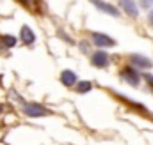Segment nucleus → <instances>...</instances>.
<instances>
[{
  "label": "nucleus",
  "mask_w": 153,
  "mask_h": 145,
  "mask_svg": "<svg viewBox=\"0 0 153 145\" xmlns=\"http://www.w3.org/2000/svg\"><path fill=\"white\" fill-rule=\"evenodd\" d=\"M130 62H132L134 67H139V69H152L153 67L152 60L148 57H144V55H139V53L130 55Z\"/></svg>",
  "instance_id": "5"
},
{
  "label": "nucleus",
  "mask_w": 153,
  "mask_h": 145,
  "mask_svg": "<svg viewBox=\"0 0 153 145\" xmlns=\"http://www.w3.org/2000/svg\"><path fill=\"white\" fill-rule=\"evenodd\" d=\"M100 11H103V12H107V14H111V16H114V18H117L119 16V9L117 7H114L112 4H109V2H103V0H94L93 2Z\"/></svg>",
  "instance_id": "7"
},
{
  "label": "nucleus",
  "mask_w": 153,
  "mask_h": 145,
  "mask_svg": "<svg viewBox=\"0 0 153 145\" xmlns=\"http://www.w3.org/2000/svg\"><path fill=\"white\" fill-rule=\"evenodd\" d=\"M61 83L64 87H73V85H76V74L73 71H70V69L62 71L61 72Z\"/></svg>",
  "instance_id": "8"
},
{
  "label": "nucleus",
  "mask_w": 153,
  "mask_h": 145,
  "mask_svg": "<svg viewBox=\"0 0 153 145\" xmlns=\"http://www.w3.org/2000/svg\"><path fill=\"white\" fill-rule=\"evenodd\" d=\"M121 78H123L126 83L134 85V87H137L139 81H141V74L137 72V69H135L134 66H126V67H123V69H121Z\"/></svg>",
  "instance_id": "2"
},
{
  "label": "nucleus",
  "mask_w": 153,
  "mask_h": 145,
  "mask_svg": "<svg viewBox=\"0 0 153 145\" xmlns=\"http://www.w3.org/2000/svg\"><path fill=\"white\" fill-rule=\"evenodd\" d=\"M93 89V83L91 81H76V92L78 94H85Z\"/></svg>",
  "instance_id": "11"
},
{
  "label": "nucleus",
  "mask_w": 153,
  "mask_h": 145,
  "mask_svg": "<svg viewBox=\"0 0 153 145\" xmlns=\"http://www.w3.org/2000/svg\"><path fill=\"white\" fill-rule=\"evenodd\" d=\"M91 64H93L94 67H100V69H103V67H107V66L111 64V57H109L105 51L98 50V51H94V53L91 55Z\"/></svg>",
  "instance_id": "4"
},
{
  "label": "nucleus",
  "mask_w": 153,
  "mask_h": 145,
  "mask_svg": "<svg viewBox=\"0 0 153 145\" xmlns=\"http://www.w3.org/2000/svg\"><path fill=\"white\" fill-rule=\"evenodd\" d=\"M20 36H22V41H23L25 44H32V42L36 41V36H34L32 29H30V27H27V25H23V27H22Z\"/></svg>",
  "instance_id": "9"
},
{
  "label": "nucleus",
  "mask_w": 153,
  "mask_h": 145,
  "mask_svg": "<svg viewBox=\"0 0 153 145\" xmlns=\"http://www.w3.org/2000/svg\"><path fill=\"white\" fill-rule=\"evenodd\" d=\"M93 42L98 46V48H112L116 46V39H112L107 34H102V32H93Z\"/></svg>",
  "instance_id": "3"
},
{
  "label": "nucleus",
  "mask_w": 153,
  "mask_h": 145,
  "mask_svg": "<svg viewBox=\"0 0 153 145\" xmlns=\"http://www.w3.org/2000/svg\"><path fill=\"white\" fill-rule=\"evenodd\" d=\"M152 90H153V89H152Z\"/></svg>",
  "instance_id": "12"
},
{
  "label": "nucleus",
  "mask_w": 153,
  "mask_h": 145,
  "mask_svg": "<svg viewBox=\"0 0 153 145\" xmlns=\"http://www.w3.org/2000/svg\"><path fill=\"white\" fill-rule=\"evenodd\" d=\"M117 2H119V7L126 12V16H130V18H137L139 9H137V5H135L134 0H117Z\"/></svg>",
  "instance_id": "6"
},
{
  "label": "nucleus",
  "mask_w": 153,
  "mask_h": 145,
  "mask_svg": "<svg viewBox=\"0 0 153 145\" xmlns=\"http://www.w3.org/2000/svg\"><path fill=\"white\" fill-rule=\"evenodd\" d=\"M0 42L5 46V48H14L16 46V37L14 36H0Z\"/></svg>",
  "instance_id": "10"
},
{
  "label": "nucleus",
  "mask_w": 153,
  "mask_h": 145,
  "mask_svg": "<svg viewBox=\"0 0 153 145\" xmlns=\"http://www.w3.org/2000/svg\"><path fill=\"white\" fill-rule=\"evenodd\" d=\"M22 110H23V113L27 117H32V119L48 115V110L45 108V106H41V105H38V103H27V105L22 106Z\"/></svg>",
  "instance_id": "1"
}]
</instances>
